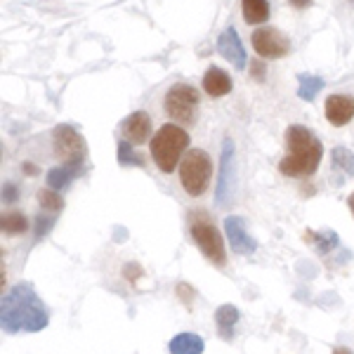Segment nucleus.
Returning a JSON list of instances; mask_svg holds the SVG:
<instances>
[{
    "label": "nucleus",
    "mask_w": 354,
    "mask_h": 354,
    "mask_svg": "<svg viewBox=\"0 0 354 354\" xmlns=\"http://www.w3.org/2000/svg\"><path fill=\"white\" fill-rule=\"evenodd\" d=\"M50 317L43 300L33 290L31 283H19L10 293L3 295L0 305V324L10 335L17 333H38L48 326Z\"/></svg>",
    "instance_id": "1"
},
{
    "label": "nucleus",
    "mask_w": 354,
    "mask_h": 354,
    "mask_svg": "<svg viewBox=\"0 0 354 354\" xmlns=\"http://www.w3.org/2000/svg\"><path fill=\"white\" fill-rule=\"evenodd\" d=\"M288 156L281 158L279 170L286 177H310L317 173L324 156V147L319 137L305 125H290L286 130Z\"/></svg>",
    "instance_id": "2"
},
{
    "label": "nucleus",
    "mask_w": 354,
    "mask_h": 354,
    "mask_svg": "<svg viewBox=\"0 0 354 354\" xmlns=\"http://www.w3.org/2000/svg\"><path fill=\"white\" fill-rule=\"evenodd\" d=\"M189 147V135L180 128L177 123H165L158 128V133L151 137V158L163 173H173L177 168L180 156Z\"/></svg>",
    "instance_id": "3"
},
{
    "label": "nucleus",
    "mask_w": 354,
    "mask_h": 354,
    "mask_svg": "<svg viewBox=\"0 0 354 354\" xmlns=\"http://www.w3.org/2000/svg\"><path fill=\"white\" fill-rule=\"evenodd\" d=\"M213 175V161L203 149H189L180 163V182L189 196H203Z\"/></svg>",
    "instance_id": "4"
},
{
    "label": "nucleus",
    "mask_w": 354,
    "mask_h": 354,
    "mask_svg": "<svg viewBox=\"0 0 354 354\" xmlns=\"http://www.w3.org/2000/svg\"><path fill=\"white\" fill-rule=\"evenodd\" d=\"M192 239L194 243L198 245V250L208 258L213 265L225 267L227 262V253H225V241H222L218 227L210 222V218L205 213L192 215V225H189Z\"/></svg>",
    "instance_id": "5"
},
{
    "label": "nucleus",
    "mask_w": 354,
    "mask_h": 354,
    "mask_svg": "<svg viewBox=\"0 0 354 354\" xmlns=\"http://www.w3.org/2000/svg\"><path fill=\"white\" fill-rule=\"evenodd\" d=\"M198 104H201V100H198L196 88H192L187 83H175L165 95L163 109L175 123H194Z\"/></svg>",
    "instance_id": "6"
},
{
    "label": "nucleus",
    "mask_w": 354,
    "mask_h": 354,
    "mask_svg": "<svg viewBox=\"0 0 354 354\" xmlns=\"http://www.w3.org/2000/svg\"><path fill=\"white\" fill-rule=\"evenodd\" d=\"M55 153L64 163H83L85 158V140L71 125H57L53 133Z\"/></svg>",
    "instance_id": "7"
},
{
    "label": "nucleus",
    "mask_w": 354,
    "mask_h": 354,
    "mask_svg": "<svg viewBox=\"0 0 354 354\" xmlns=\"http://www.w3.org/2000/svg\"><path fill=\"white\" fill-rule=\"evenodd\" d=\"M234 185H236V161H234V145L227 137L222 142V156H220V173H218V192H215V201L222 208L232 203Z\"/></svg>",
    "instance_id": "8"
},
{
    "label": "nucleus",
    "mask_w": 354,
    "mask_h": 354,
    "mask_svg": "<svg viewBox=\"0 0 354 354\" xmlns=\"http://www.w3.org/2000/svg\"><path fill=\"white\" fill-rule=\"evenodd\" d=\"M253 48L265 59H281L290 53V41L277 28H258L253 33Z\"/></svg>",
    "instance_id": "9"
},
{
    "label": "nucleus",
    "mask_w": 354,
    "mask_h": 354,
    "mask_svg": "<svg viewBox=\"0 0 354 354\" xmlns=\"http://www.w3.org/2000/svg\"><path fill=\"white\" fill-rule=\"evenodd\" d=\"M225 234L232 243V250L236 255H253L258 250V241L245 230V220L239 215H230L225 220Z\"/></svg>",
    "instance_id": "10"
},
{
    "label": "nucleus",
    "mask_w": 354,
    "mask_h": 354,
    "mask_svg": "<svg viewBox=\"0 0 354 354\" xmlns=\"http://www.w3.org/2000/svg\"><path fill=\"white\" fill-rule=\"evenodd\" d=\"M121 130L130 145H142L151 137V118L147 111H135L121 123Z\"/></svg>",
    "instance_id": "11"
},
{
    "label": "nucleus",
    "mask_w": 354,
    "mask_h": 354,
    "mask_svg": "<svg viewBox=\"0 0 354 354\" xmlns=\"http://www.w3.org/2000/svg\"><path fill=\"white\" fill-rule=\"evenodd\" d=\"M218 50L220 55L225 57L227 62H232L236 68H243L245 66V50H243V43L239 38L236 28H225L218 38Z\"/></svg>",
    "instance_id": "12"
},
{
    "label": "nucleus",
    "mask_w": 354,
    "mask_h": 354,
    "mask_svg": "<svg viewBox=\"0 0 354 354\" xmlns=\"http://www.w3.org/2000/svg\"><path fill=\"white\" fill-rule=\"evenodd\" d=\"M326 121L330 125H347L354 118V97L350 95H330L324 106Z\"/></svg>",
    "instance_id": "13"
},
{
    "label": "nucleus",
    "mask_w": 354,
    "mask_h": 354,
    "mask_svg": "<svg viewBox=\"0 0 354 354\" xmlns=\"http://www.w3.org/2000/svg\"><path fill=\"white\" fill-rule=\"evenodd\" d=\"M81 175H83V163H62L57 168L48 170V187L59 192Z\"/></svg>",
    "instance_id": "14"
},
{
    "label": "nucleus",
    "mask_w": 354,
    "mask_h": 354,
    "mask_svg": "<svg viewBox=\"0 0 354 354\" xmlns=\"http://www.w3.org/2000/svg\"><path fill=\"white\" fill-rule=\"evenodd\" d=\"M203 90L210 97H225L232 93V78L220 66H210L203 76Z\"/></svg>",
    "instance_id": "15"
},
{
    "label": "nucleus",
    "mask_w": 354,
    "mask_h": 354,
    "mask_svg": "<svg viewBox=\"0 0 354 354\" xmlns=\"http://www.w3.org/2000/svg\"><path fill=\"white\" fill-rule=\"evenodd\" d=\"M168 350L170 354H203L205 342L201 335H196V333H180L170 340Z\"/></svg>",
    "instance_id": "16"
},
{
    "label": "nucleus",
    "mask_w": 354,
    "mask_h": 354,
    "mask_svg": "<svg viewBox=\"0 0 354 354\" xmlns=\"http://www.w3.org/2000/svg\"><path fill=\"white\" fill-rule=\"evenodd\" d=\"M239 322V310L234 305H220L218 312H215V324H218V330L225 340H232L234 335V326Z\"/></svg>",
    "instance_id": "17"
},
{
    "label": "nucleus",
    "mask_w": 354,
    "mask_h": 354,
    "mask_svg": "<svg viewBox=\"0 0 354 354\" xmlns=\"http://www.w3.org/2000/svg\"><path fill=\"white\" fill-rule=\"evenodd\" d=\"M243 19L248 24H262L270 19V3L267 0H241Z\"/></svg>",
    "instance_id": "18"
},
{
    "label": "nucleus",
    "mask_w": 354,
    "mask_h": 354,
    "mask_svg": "<svg viewBox=\"0 0 354 354\" xmlns=\"http://www.w3.org/2000/svg\"><path fill=\"white\" fill-rule=\"evenodd\" d=\"M322 90H324V78L310 76V73H300L298 76V97L300 100L312 102Z\"/></svg>",
    "instance_id": "19"
},
{
    "label": "nucleus",
    "mask_w": 354,
    "mask_h": 354,
    "mask_svg": "<svg viewBox=\"0 0 354 354\" xmlns=\"http://www.w3.org/2000/svg\"><path fill=\"white\" fill-rule=\"evenodd\" d=\"M307 236V241H310L314 248L319 250V253H330V250H335L338 248V234L335 232H307L305 234Z\"/></svg>",
    "instance_id": "20"
},
{
    "label": "nucleus",
    "mask_w": 354,
    "mask_h": 354,
    "mask_svg": "<svg viewBox=\"0 0 354 354\" xmlns=\"http://www.w3.org/2000/svg\"><path fill=\"white\" fill-rule=\"evenodd\" d=\"M28 230V220L26 215L21 213H10V215H3V232L8 236H19Z\"/></svg>",
    "instance_id": "21"
},
{
    "label": "nucleus",
    "mask_w": 354,
    "mask_h": 354,
    "mask_svg": "<svg viewBox=\"0 0 354 354\" xmlns=\"http://www.w3.org/2000/svg\"><path fill=\"white\" fill-rule=\"evenodd\" d=\"M38 203H41V208L48 210V213H59V210L64 208V198L59 196V192L50 189V187L38 192Z\"/></svg>",
    "instance_id": "22"
},
{
    "label": "nucleus",
    "mask_w": 354,
    "mask_h": 354,
    "mask_svg": "<svg viewBox=\"0 0 354 354\" xmlns=\"http://www.w3.org/2000/svg\"><path fill=\"white\" fill-rule=\"evenodd\" d=\"M116 156H118V163L121 165H135V168H142L145 165V158L140 156L135 149H133V145L130 142H118V151H116Z\"/></svg>",
    "instance_id": "23"
},
{
    "label": "nucleus",
    "mask_w": 354,
    "mask_h": 354,
    "mask_svg": "<svg viewBox=\"0 0 354 354\" xmlns=\"http://www.w3.org/2000/svg\"><path fill=\"white\" fill-rule=\"evenodd\" d=\"M330 156H333V165H335V168H340L345 175L354 177V153L350 149H345V147H335Z\"/></svg>",
    "instance_id": "24"
},
{
    "label": "nucleus",
    "mask_w": 354,
    "mask_h": 354,
    "mask_svg": "<svg viewBox=\"0 0 354 354\" xmlns=\"http://www.w3.org/2000/svg\"><path fill=\"white\" fill-rule=\"evenodd\" d=\"M53 225H55V218H50V215H38L36 218V241H41V239L48 234L50 230H53Z\"/></svg>",
    "instance_id": "25"
},
{
    "label": "nucleus",
    "mask_w": 354,
    "mask_h": 354,
    "mask_svg": "<svg viewBox=\"0 0 354 354\" xmlns=\"http://www.w3.org/2000/svg\"><path fill=\"white\" fill-rule=\"evenodd\" d=\"M17 196H19V192H17L15 182H5V187H3V201L5 203H15Z\"/></svg>",
    "instance_id": "26"
},
{
    "label": "nucleus",
    "mask_w": 354,
    "mask_h": 354,
    "mask_svg": "<svg viewBox=\"0 0 354 354\" xmlns=\"http://www.w3.org/2000/svg\"><path fill=\"white\" fill-rule=\"evenodd\" d=\"M250 76H253L255 81H265V64H262V62H253V64H250Z\"/></svg>",
    "instance_id": "27"
},
{
    "label": "nucleus",
    "mask_w": 354,
    "mask_h": 354,
    "mask_svg": "<svg viewBox=\"0 0 354 354\" xmlns=\"http://www.w3.org/2000/svg\"><path fill=\"white\" fill-rule=\"evenodd\" d=\"M125 274H128L130 281H135V279L142 274V270H140V267H137V265H128V267H125Z\"/></svg>",
    "instance_id": "28"
},
{
    "label": "nucleus",
    "mask_w": 354,
    "mask_h": 354,
    "mask_svg": "<svg viewBox=\"0 0 354 354\" xmlns=\"http://www.w3.org/2000/svg\"><path fill=\"white\" fill-rule=\"evenodd\" d=\"M290 5H293L295 10H307L312 5V0H288Z\"/></svg>",
    "instance_id": "29"
},
{
    "label": "nucleus",
    "mask_w": 354,
    "mask_h": 354,
    "mask_svg": "<svg viewBox=\"0 0 354 354\" xmlns=\"http://www.w3.org/2000/svg\"><path fill=\"white\" fill-rule=\"evenodd\" d=\"M21 170H24V175H31V177H33V175H38V168H36L33 163H28V161H26L24 165H21Z\"/></svg>",
    "instance_id": "30"
},
{
    "label": "nucleus",
    "mask_w": 354,
    "mask_h": 354,
    "mask_svg": "<svg viewBox=\"0 0 354 354\" xmlns=\"http://www.w3.org/2000/svg\"><path fill=\"white\" fill-rule=\"evenodd\" d=\"M347 205H350L352 215H354V194H350V198H347Z\"/></svg>",
    "instance_id": "31"
},
{
    "label": "nucleus",
    "mask_w": 354,
    "mask_h": 354,
    "mask_svg": "<svg viewBox=\"0 0 354 354\" xmlns=\"http://www.w3.org/2000/svg\"><path fill=\"white\" fill-rule=\"evenodd\" d=\"M333 354H352V350H347V347H338Z\"/></svg>",
    "instance_id": "32"
}]
</instances>
